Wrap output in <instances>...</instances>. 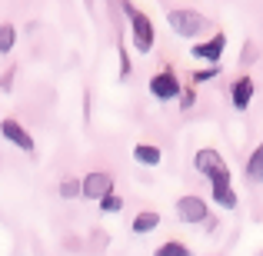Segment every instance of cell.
Wrapping results in <instances>:
<instances>
[{"mask_svg":"<svg viewBox=\"0 0 263 256\" xmlns=\"http://www.w3.org/2000/svg\"><path fill=\"white\" fill-rule=\"evenodd\" d=\"M213 200H217L223 210H233V206H237V193H233L230 183H213Z\"/></svg>","mask_w":263,"mask_h":256,"instance_id":"cell-12","label":"cell"},{"mask_svg":"<svg viewBox=\"0 0 263 256\" xmlns=\"http://www.w3.org/2000/svg\"><path fill=\"white\" fill-rule=\"evenodd\" d=\"M230 96H233V107H237V110H247V107H250V100H253V80L250 77H240L237 84H233Z\"/></svg>","mask_w":263,"mask_h":256,"instance_id":"cell-9","label":"cell"},{"mask_svg":"<svg viewBox=\"0 0 263 256\" xmlns=\"http://www.w3.org/2000/svg\"><path fill=\"white\" fill-rule=\"evenodd\" d=\"M193 100H197L193 87H190V90H180V107H183V110H190V107H193Z\"/></svg>","mask_w":263,"mask_h":256,"instance_id":"cell-17","label":"cell"},{"mask_svg":"<svg viewBox=\"0 0 263 256\" xmlns=\"http://www.w3.org/2000/svg\"><path fill=\"white\" fill-rule=\"evenodd\" d=\"M60 193H64V196H77V193H80V183H77V180H67V183L60 186Z\"/></svg>","mask_w":263,"mask_h":256,"instance_id":"cell-18","label":"cell"},{"mask_svg":"<svg viewBox=\"0 0 263 256\" xmlns=\"http://www.w3.org/2000/svg\"><path fill=\"white\" fill-rule=\"evenodd\" d=\"M123 10L130 17V33H134V50L137 53H150L154 50V24L143 10H137L130 0H123Z\"/></svg>","mask_w":263,"mask_h":256,"instance_id":"cell-1","label":"cell"},{"mask_svg":"<svg viewBox=\"0 0 263 256\" xmlns=\"http://www.w3.org/2000/svg\"><path fill=\"white\" fill-rule=\"evenodd\" d=\"M223 50H227V37H223V33L210 37L206 44H193V57H200V60H210V64H217V60L223 57Z\"/></svg>","mask_w":263,"mask_h":256,"instance_id":"cell-8","label":"cell"},{"mask_svg":"<svg viewBox=\"0 0 263 256\" xmlns=\"http://www.w3.org/2000/svg\"><path fill=\"white\" fill-rule=\"evenodd\" d=\"M154 256H190V250H186L183 243H177V240H170V243L157 246V253H154Z\"/></svg>","mask_w":263,"mask_h":256,"instance_id":"cell-15","label":"cell"},{"mask_svg":"<svg viewBox=\"0 0 263 256\" xmlns=\"http://www.w3.org/2000/svg\"><path fill=\"white\" fill-rule=\"evenodd\" d=\"M13 44H17V30H13V24H0V53H10Z\"/></svg>","mask_w":263,"mask_h":256,"instance_id":"cell-14","label":"cell"},{"mask_svg":"<svg viewBox=\"0 0 263 256\" xmlns=\"http://www.w3.org/2000/svg\"><path fill=\"white\" fill-rule=\"evenodd\" d=\"M217 73H220L217 67H210V70H200V73H197V77H193V80H210V77H217Z\"/></svg>","mask_w":263,"mask_h":256,"instance_id":"cell-19","label":"cell"},{"mask_svg":"<svg viewBox=\"0 0 263 256\" xmlns=\"http://www.w3.org/2000/svg\"><path fill=\"white\" fill-rule=\"evenodd\" d=\"M193 167H197L200 176H206L210 183H230V167L223 163V156L217 153V150H200L197 160H193Z\"/></svg>","mask_w":263,"mask_h":256,"instance_id":"cell-2","label":"cell"},{"mask_svg":"<svg viewBox=\"0 0 263 256\" xmlns=\"http://www.w3.org/2000/svg\"><path fill=\"white\" fill-rule=\"evenodd\" d=\"M177 216L183 223H203L206 220V203L200 196H180L177 200Z\"/></svg>","mask_w":263,"mask_h":256,"instance_id":"cell-7","label":"cell"},{"mask_svg":"<svg viewBox=\"0 0 263 256\" xmlns=\"http://www.w3.org/2000/svg\"><path fill=\"white\" fill-rule=\"evenodd\" d=\"M247 180H250V183H260L263 180V150L257 147L250 153V160H247Z\"/></svg>","mask_w":263,"mask_h":256,"instance_id":"cell-13","label":"cell"},{"mask_svg":"<svg viewBox=\"0 0 263 256\" xmlns=\"http://www.w3.org/2000/svg\"><path fill=\"white\" fill-rule=\"evenodd\" d=\"M134 160L143 163V167H157V163H160V150H157L154 143H137L134 147Z\"/></svg>","mask_w":263,"mask_h":256,"instance_id":"cell-10","label":"cell"},{"mask_svg":"<svg viewBox=\"0 0 263 256\" xmlns=\"http://www.w3.org/2000/svg\"><path fill=\"white\" fill-rule=\"evenodd\" d=\"M167 20H170V27H174V33H180V37H197V33L206 27V17H203V13L183 10V7H180V10H170Z\"/></svg>","mask_w":263,"mask_h":256,"instance_id":"cell-3","label":"cell"},{"mask_svg":"<svg viewBox=\"0 0 263 256\" xmlns=\"http://www.w3.org/2000/svg\"><path fill=\"white\" fill-rule=\"evenodd\" d=\"M110 190H114V176H110L107 170L87 173V176L80 180V193H84L87 200H100V196H107Z\"/></svg>","mask_w":263,"mask_h":256,"instance_id":"cell-5","label":"cell"},{"mask_svg":"<svg viewBox=\"0 0 263 256\" xmlns=\"http://www.w3.org/2000/svg\"><path fill=\"white\" fill-rule=\"evenodd\" d=\"M157 226H160V213H154V210H143L134 216V233H150Z\"/></svg>","mask_w":263,"mask_h":256,"instance_id":"cell-11","label":"cell"},{"mask_svg":"<svg viewBox=\"0 0 263 256\" xmlns=\"http://www.w3.org/2000/svg\"><path fill=\"white\" fill-rule=\"evenodd\" d=\"M0 133H4V140H10L13 147H20L24 153H33V136L24 130V123H17V120H0Z\"/></svg>","mask_w":263,"mask_h":256,"instance_id":"cell-6","label":"cell"},{"mask_svg":"<svg viewBox=\"0 0 263 256\" xmlns=\"http://www.w3.org/2000/svg\"><path fill=\"white\" fill-rule=\"evenodd\" d=\"M180 80H177V73L170 70H160V73H154V77H150V93L157 96V100H174V96H180Z\"/></svg>","mask_w":263,"mask_h":256,"instance_id":"cell-4","label":"cell"},{"mask_svg":"<svg viewBox=\"0 0 263 256\" xmlns=\"http://www.w3.org/2000/svg\"><path fill=\"white\" fill-rule=\"evenodd\" d=\"M100 210H103V213H120V210H123V200L117 196L114 190H110L107 196H100Z\"/></svg>","mask_w":263,"mask_h":256,"instance_id":"cell-16","label":"cell"}]
</instances>
